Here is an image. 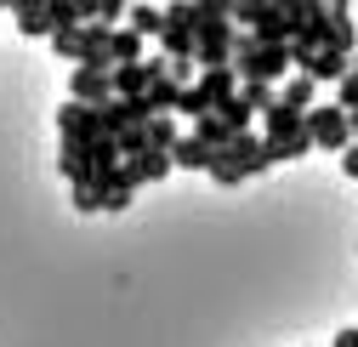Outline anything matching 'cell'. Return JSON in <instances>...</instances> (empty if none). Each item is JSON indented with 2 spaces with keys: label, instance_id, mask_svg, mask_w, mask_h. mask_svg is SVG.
<instances>
[{
  "label": "cell",
  "instance_id": "1",
  "mask_svg": "<svg viewBox=\"0 0 358 347\" xmlns=\"http://www.w3.org/2000/svg\"><path fill=\"white\" fill-rule=\"evenodd\" d=\"M234 40H239L234 6L228 0H205V17L194 29V63L199 69H234Z\"/></svg>",
  "mask_w": 358,
  "mask_h": 347
},
{
  "label": "cell",
  "instance_id": "2",
  "mask_svg": "<svg viewBox=\"0 0 358 347\" xmlns=\"http://www.w3.org/2000/svg\"><path fill=\"white\" fill-rule=\"evenodd\" d=\"M262 143H267V154H273V165H279V160H301V154H313L307 114L290 108V103H273V108L262 114Z\"/></svg>",
  "mask_w": 358,
  "mask_h": 347
},
{
  "label": "cell",
  "instance_id": "3",
  "mask_svg": "<svg viewBox=\"0 0 358 347\" xmlns=\"http://www.w3.org/2000/svg\"><path fill=\"white\" fill-rule=\"evenodd\" d=\"M267 165H273V154H267L262 132H245V137H234L228 148H216V160H210V177H216L222 188H239L245 177H256V171H267Z\"/></svg>",
  "mask_w": 358,
  "mask_h": 347
},
{
  "label": "cell",
  "instance_id": "4",
  "mask_svg": "<svg viewBox=\"0 0 358 347\" xmlns=\"http://www.w3.org/2000/svg\"><path fill=\"white\" fill-rule=\"evenodd\" d=\"M307 132H313V148L347 154V148H352V114H347L341 103H319V108L307 114Z\"/></svg>",
  "mask_w": 358,
  "mask_h": 347
},
{
  "label": "cell",
  "instance_id": "5",
  "mask_svg": "<svg viewBox=\"0 0 358 347\" xmlns=\"http://www.w3.org/2000/svg\"><path fill=\"white\" fill-rule=\"evenodd\" d=\"M234 23L245 34H262V40H290V6H273V0H245V6H234Z\"/></svg>",
  "mask_w": 358,
  "mask_h": 347
},
{
  "label": "cell",
  "instance_id": "6",
  "mask_svg": "<svg viewBox=\"0 0 358 347\" xmlns=\"http://www.w3.org/2000/svg\"><path fill=\"white\" fill-rule=\"evenodd\" d=\"M57 132H63V143L85 148V143L108 137V125H103V108H92V103H74V97H63V108H57Z\"/></svg>",
  "mask_w": 358,
  "mask_h": 347
},
{
  "label": "cell",
  "instance_id": "7",
  "mask_svg": "<svg viewBox=\"0 0 358 347\" xmlns=\"http://www.w3.org/2000/svg\"><path fill=\"white\" fill-rule=\"evenodd\" d=\"M69 97H74V103H92V108L114 103V69H97V63L69 69Z\"/></svg>",
  "mask_w": 358,
  "mask_h": 347
},
{
  "label": "cell",
  "instance_id": "8",
  "mask_svg": "<svg viewBox=\"0 0 358 347\" xmlns=\"http://www.w3.org/2000/svg\"><path fill=\"white\" fill-rule=\"evenodd\" d=\"M324 46L358 57V23H352V6H347V0H324Z\"/></svg>",
  "mask_w": 358,
  "mask_h": 347
},
{
  "label": "cell",
  "instance_id": "9",
  "mask_svg": "<svg viewBox=\"0 0 358 347\" xmlns=\"http://www.w3.org/2000/svg\"><path fill=\"white\" fill-rule=\"evenodd\" d=\"M171 165H176V160H171L165 148H143V154H131V160H125V177H131V183L143 188V183H159V177H165Z\"/></svg>",
  "mask_w": 358,
  "mask_h": 347
},
{
  "label": "cell",
  "instance_id": "10",
  "mask_svg": "<svg viewBox=\"0 0 358 347\" xmlns=\"http://www.w3.org/2000/svg\"><path fill=\"white\" fill-rule=\"evenodd\" d=\"M12 23L23 29V34H40V40H52L57 29H52V6L46 0H17L12 6Z\"/></svg>",
  "mask_w": 358,
  "mask_h": 347
},
{
  "label": "cell",
  "instance_id": "11",
  "mask_svg": "<svg viewBox=\"0 0 358 347\" xmlns=\"http://www.w3.org/2000/svg\"><path fill=\"white\" fill-rule=\"evenodd\" d=\"M131 199H137V183L125 177V165L114 171V177H103V183H97V205H103V211H125Z\"/></svg>",
  "mask_w": 358,
  "mask_h": 347
},
{
  "label": "cell",
  "instance_id": "12",
  "mask_svg": "<svg viewBox=\"0 0 358 347\" xmlns=\"http://www.w3.org/2000/svg\"><path fill=\"white\" fill-rule=\"evenodd\" d=\"M199 85H205V92H210V103L222 108V103H234L239 97V69H199Z\"/></svg>",
  "mask_w": 358,
  "mask_h": 347
},
{
  "label": "cell",
  "instance_id": "13",
  "mask_svg": "<svg viewBox=\"0 0 358 347\" xmlns=\"http://www.w3.org/2000/svg\"><path fill=\"white\" fill-rule=\"evenodd\" d=\"M125 23L137 29L143 40H159V34H165V6H154V0H131V12H125Z\"/></svg>",
  "mask_w": 358,
  "mask_h": 347
},
{
  "label": "cell",
  "instance_id": "14",
  "mask_svg": "<svg viewBox=\"0 0 358 347\" xmlns=\"http://www.w3.org/2000/svg\"><path fill=\"white\" fill-rule=\"evenodd\" d=\"M313 97H319V80H313V74H290V80L279 85V103H290V108H301V114L319 108Z\"/></svg>",
  "mask_w": 358,
  "mask_h": 347
},
{
  "label": "cell",
  "instance_id": "15",
  "mask_svg": "<svg viewBox=\"0 0 358 347\" xmlns=\"http://www.w3.org/2000/svg\"><path fill=\"white\" fill-rule=\"evenodd\" d=\"M171 160H176V165H182V171H205V177H210V160H216V148H205V143H199V137L188 132L182 143H176V148H171Z\"/></svg>",
  "mask_w": 358,
  "mask_h": 347
},
{
  "label": "cell",
  "instance_id": "16",
  "mask_svg": "<svg viewBox=\"0 0 358 347\" xmlns=\"http://www.w3.org/2000/svg\"><path fill=\"white\" fill-rule=\"evenodd\" d=\"M188 132H194L205 148H228V143H234V132H228V120H222V114H205V120H194Z\"/></svg>",
  "mask_w": 358,
  "mask_h": 347
},
{
  "label": "cell",
  "instance_id": "17",
  "mask_svg": "<svg viewBox=\"0 0 358 347\" xmlns=\"http://www.w3.org/2000/svg\"><path fill=\"white\" fill-rule=\"evenodd\" d=\"M216 114L228 120V132H234V137H245V132H250V120H256V108H250L245 97H234V103H222Z\"/></svg>",
  "mask_w": 358,
  "mask_h": 347
},
{
  "label": "cell",
  "instance_id": "18",
  "mask_svg": "<svg viewBox=\"0 0 358 347\" xmlns=\"http://www.w3.org/2000/svg\"><path fill=\"white\" fill-rule=\"evenodd\" d=\"M239 97H245V103H250L256 114H267V108L279 103V85H262V80H245V85H239Z\"/></svg>",
  "mask_w": 358,
  "mask_h": 347
},
{
  "label": "cell",
  "instance_id": "19",
  "mask_svg": "<svg viewBox=\"0 0 358 347\" xmlns=\"http://www.w3.org/2000/svg\"><path fill=\"white\" fill-rule=\"evenodd\" d=\"M336 103H341L347 114H358V69H352V74L341 80V92H336Z\"/></svg>",
  "mask_w": 358,
  "mask_h": 347
},
{
  "label": "cell",
  "instance_id": "20",
  "mask_svg": "<svg viewBox=\"0 0 358 347\" xmlns=\"http://www.w3.org/2000/svg\"><path fill=\"white\" fill-rule=\"evenodd\" d=\"M69 199H74V211H103L97 205V188H69Z\"/></svg>",
  "mask_w": 358,
  "mask_h": 347
},
{
  "label": "cell",
  "instance_id": "21",
  "mask_svg": "<svg viewBox=\"0 0 358 347\" xmlns=\"http://www.w3.org/2000/svg\"><path fill=\"white\" fill-rule=\"evenodd\" d=\"M330 347H358V325H341V330H336V341H330Z\"/></svg>",
  "mask_w": 358,
  "mask_h": 347
},
{
  "label": "cell",
  "instance_id": "22",
  "mask_svg": "<svg viewBox=\"0 0 358 347\" xmlns=\"http://www.w3.org/2000/svg\"><path fill=\"white\" fill-rule=\"evenodd\" d=\"M341 171H347V177H358V143H352V148L341 154Z\"/></svg>",
  "mask_w": 358,
  "mask_h": 347
},
{
  "label": "cell",
  "instance_id": "23",
  "mask_svg": "<svg viewBox=\"0 0 358 347\" xmlns=\"http://www.w3.org/2000/svg\"><path fill=\"white\" fill-rule=\"evenodd\" d=\"M352 143H358V114H352Z\"/></svg>",
  "mask_w": 358,
  "mask_h": 347
},
{
  "label": "cell",
  "instance_id": "24",
  "mask_svg": "<svg viewBox=\"0 0 358 347\" xmlns=\"http://www.w3.org/2000/svg\"><path fill=\"white\" fill-rule=\"evenodd\" d=\"M352 69H358V57H352Z\"/></svg>",
  "mask_w": 358,
  "mask_h": 347
},
{
  "label": "cell",
  "instance_id": "25",
  "mask_svg": "<svg viewBox=\"0 0 358 347\" xmlns=\"http://www.w3.org/2000/svg\"><path fill=\"white\" fill-rule=\"evenodd\" d=\"M0 12H6V6H0Z\"/></svg>",
  "mask_w": 358,
  "mask_h": 347
}]
</instances>
